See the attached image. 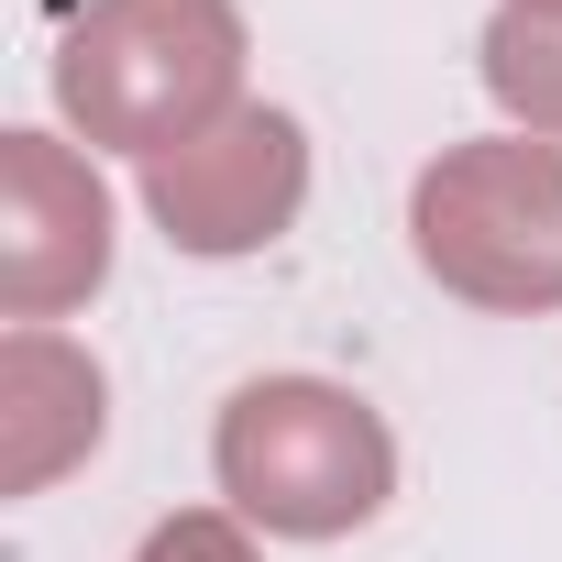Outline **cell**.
Here are the masks:
<instances>
[{
	"instance_id": "obj_1",
	"label": "cell",
	"mask_w": 562,
	"mask_h": 562,
	"mask_svg": "<svg viewBox=\"0 0 562 562\" xmlns=\"http://www.w3.org/2000/svg\"><path fill=\"white\" fill-rule=\"evenodd\" d=\"M210 474H221L232 518H254L276 540H342L397 496V441L331 375H254L210 430Z\"/></svg>"
},
{
	"instance_id": "obj_7",
	"label": "cell",
	"mask_w": 562,
	"mask_h": 562,
	"mask_svg": "<svg viewBox=\"0 0 562 562\" xmlns=\"http://www.w3.org/2000/svg\"><path fill=\"white\" fill-rule=\"evenodd\" d=\"M485 89H496L540 144H562V23L496 12V23H485Z\"/></svg>"
},
{
	"instance_id": "obj_8",
	"label": "cell",
	"mask_w": 562,
	"mask_h": 562,
	"mask_svg": "<svg viewBox=\"0 0 562 562\" xmlns=\"http://www.w3.org/2000/svg\"><path fill=\"white\" fill-rule=\"evenodd\" d=\"M133 562H265L254 540H243V518L232 507H177V518H155L144 529V551Z\"/></svg>"
},
{
	"instance_id": "obj_5",
	"label": "cell",
	"mask_w": 562,
	"mask_h": 562,
	"mask_svg": "<svg viewBox=\"0 0 562 562\" xmlns=\"http://www.w3.org/2000/svg\"><path fill=\"white\" fill-rule=\"evenodd\" d=\"M111 276V188L56 133H0V310L67 321Z\"/></svg>"
},
{
	"instance_id": "obj_6",
	"label": "cell",
	"mask_w": 562,
	"mask_h": 562,
	"mask_svg": "<svg viewBox=\"0 0 562 562\" xmlns=\"http://www.w3.org/2000/svg\"><path fill=\"white\" fill-rule=\"evenodd\" d=\"M111 430V386L100 364L45 331V321H12L0 342V496H45L67 463H89Z\"/></svg>"
},
{
	"instance_id": "obj_3",
	"label": "cell",
	"mask_w": 562,
	"mask_h": 562,
	"mask_svg": "<svg viewBox=\"0 0 562 562\" xmlns=\"http://www.w3.org/2000/svg\"><path fill=\"white\" fill-rule=\"evenodd\" d=\"M419 276L474 310H562V144L496 133L452 144L408 188Z\"/></svg>"
},
{
	"instance_id": "obj_2",
	"label": "cell",
	"mask_w": 562,
	"mask_h": 562,
	"mask_svg": "<svg viewBox=\"0 0 562 562\" xmlns=\"http://www.w3.org/2000/svg\"><path fill=\"white\" fill-rule=\"evenodd\" d=\"M243 89V12L232 0H89V23L56 45V100L89 144L177 155Z\"/></svg>"
},
{
	"instance_id": "obj_4",
	"label": "cell",
	"mask_w": 562,
	"mask_h": 562,
	"mask_svg": "<svg viewBox=\"0 0 562 562\" xmlns=\"http://www.w3.org/2000/svg\"><path fill=\"white\" fill-rule=\"evenodd\" d=\"M310 199V133L288 111H221L210 133H188L177 155L144 166V210L166 221L177 254H265Z\"/></svg>"
},
{
	"instance_id": "obj_9",
	"label": "cell",
	"mask_w": 562,
	"mask_h": 562,
	"mask_svg": "<svg viewBox=\"0 0 562 562\" xmlns=\"http://www.w3.org/2000/svg\"><path fill=\"white\" fill-rule=\"evenodd\" d=\"M507 12H529V23H562V0H507Z\"/></svg>"
}]
</instances>
